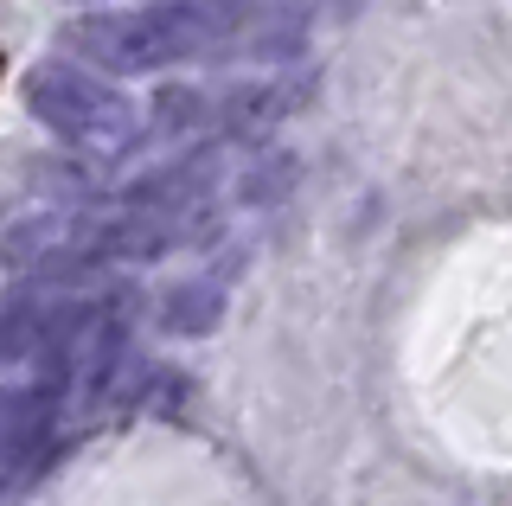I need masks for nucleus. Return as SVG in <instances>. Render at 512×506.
Wrapping results in <instances>:
<instances>
[{
  "label": "nucleus",
  "instance_id": "1",
  "mask_svg": "<svg viewBox=\"0 0 512 506\" xmlns=\"http://www.w3.org/2000/svg\"><path fill=\"white\" fill-rule=\"evenodd\" d=\"M224 39V20L205 0H148V7H116V13H84L64 26V45L84 52L96 71L116 77H148L180 58H199Z\"/></svg>",
  "mask_w": 512,
  "mask_h": 506
},
{
  "label": "nucleus",
  "instance_id": "2",
  "mask_svg": "<svg viewBox=\"0 0 512 506\" xmlns=\"http://www.w3.org/2000/svg\"><path fill=\"white\" fill-rule=\"evenodd\" d=\"M26 103L58 141H71L84 154H128V141L141 129L135 103L116 84H103V77H90L77 65H39L26 77Z\"/></svg>",
  "mask_w": 512,
  "mask_h": 506
},
{
  "label": "nucleus",
  "instance_id": "3",
  "mask_svg": "<svg viewBox=\"0 0 512 506\" xmlns=\"http://www.w3.org/2000/svg\"><path fill=\"white\" fill-rule=\"evenodd\" d=\"M58 391L45 385H0V449H52Z\"/></svg>",
  "mask_w": 512,
  "mask_h": 506
},
{
  "label": "nucleus",
  "instance_id": "4",
  "mask_svg": "<svg viewBox=\"0 0 512 506\" xmlns=\"http://www.w3.org/2000/svg\"><path fill=\"white\" fill-rule=\"evenodd\" d=\"M218 321H224V302H218L212 282H173V289L160 295V327H167V334H180V340L212 334Z\"/></svg>",
  "mask_w": 512,
  "mask_h": 506
},
{
  "label": "nucleus",
  "instance_id": "5",
  "mask_svg": "<svg viewBox=\"0 0 512 506\" xmlns=\"http://www.w3.org/2000/svg\"><path fill=\"white\" fill-rule=\"evenodd\" d=\"M295 109V84H250V90H231V103H224V122L231 129H263V122H276Z\"/></svg>",
  "mask_w": 512,
  "mask_h": 506
},
{
  "label": "nucleus",
  "instance_id": "6",
  "mask_svg": "<svg viewBox=\"0 0 512 506\" xmlns=\"http://www.w3.org/2000/svg\"><path fill=\"white\" fill-rule=\"evenodd\" d=\"M205 116H212V103H205V90L167 84V90L154 97V122H148V129H154V135H192V129H199Z\"/></svg>",
  "mask_w": 512,
  "mask_h": 506
},
{
  "label": "nucleus",
  "instance_id": "7",
  "mask_svg": "<svg viewBox=\"0 0 512 506\" xmlns=\"http://www.w3.org/2000/svg\"><path fill=\"white\" fill-rule=\"evenodd\" d=\"M45 462H52V449H0V494H13V487L39 481Z\"/></svg>",
  "mask_w": 512,
  "mask_h": 506
}]
</instances>
